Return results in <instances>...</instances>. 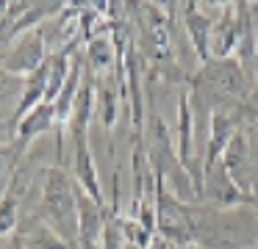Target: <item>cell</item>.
Wrapping results in <instances>:
<instances>
[{
	"instance_id": "277c9868",
	"label": "cell",
	"mask_w": 258,
	"mask_h": 249,
	"mask_svg": "<svg viewBox=\"0 0 258 249\" xmlns=\"http://www.w3.org/2000/svg\"><path fill=\"white\" fill-rule=\"evenodd\" d=\"M50 53L53 50L45 28L23 33V36L12 39L9 44H3V75H17V77L34 75L36 69H42L47 64Z\"/></svg>"
},
{
	"instance_id": "2e32d148",
	"label": "cell",
	"mask_w": 258,
	"mask_h": 249,
	"mask_svg": "<svg viewBox=\"0 0 258 249\" xmlns=\"http://www.w3.org/2000/svg\"><path fill=\"white\" fill-rule=\"evenodd\" d=\"M255 249H258V246H255Z\"/></svg>"
},
{
	"instance_id": "7c38bea8",
	"label": "cell",
	"mask_w": 258,
	"mask_h": 249,
	"mask_svg": "<svg viewBox=\"0 0 258 249\" xmlns=\"http://www.w3.org/2000/svg\"><path fill=\"white\" fill-rule=\"evenodd\" d=\"M20 232H23L25 249H78V246H73L64 235H58L50 224H45L36 213L28 216V221L20 227Z\"/></svg>"
},
{
	"instance_id": "3957f363",
	"label": "cell",
	"mask_w": 258,
	"mask_h": 249,
	"mask_svg": "<svg viewBox=\"0 0 258 249\" xmlns=\"http://www.w3.org/2000/svg\"><path fill=\"white\" fill-rule=\"evenodd\" d=\"M75 177L70 175L67 166H47L42 175L39 186V205H36V216L45 224H50L58 235H64L73 246L81 249L78 243V197H75Z\"/></svg>"
},
{
	"instance_id": "6da1fadb",
	"label": "cell",
	"mask_w": 258,
	"mask_h": 249,
	"mask_svg": "<svg viewBox=\"0 0 258 249\" xmlns=\"http://www.w3.org/2000/svg\"><path fill=\"white\" fill-rule=\"evenodd\" d=\"M191 241L206 249H255L258 246V210L252 205L241 208H211L203 202L186 205Z\"/></svg>"
},
{
	"instance_id": "5bb4252c",
	"label": "cell",
	"mask_w": 258,
	"mask_h": 249,
	"mask_svg": "<svg viewBox=\"0 0 258 249\" xmlns=\"http://www.w3.org/2000/svg\"><path fill=\"white\" fill-rule=\"evenodd\" d=\"M3 249H25V241H23V232H14V235L3 238Z\"/></svg>"
},
{
	"instance_id": "52a82bcc",
	"label": "cell",
	"mask_w": 258,
	"mask_h": 249,
	"mask_svg": "<svg viewBox=\"0 0 258 249\" xmlns=\"http://www.w3.org/2000/svg\"><path fill=\"white\" fill-rule=\"evenodd\" d=\"M222 163H225V169H228L230 180H233L244 194H250V188L258 183V144H255V138L250 141L247 127H241V130L236 133L230 147L225 149Z\"/></svg>"
},
{
	"instance_id": "5b68a950",
	"label": "cell",
	"mask_w": 258,
	"mask_h": 249,
	"mask_svg": "<svg viewBox=\"0 0 258 249\" xmlns=\"http://www.w3.org/2000/svg\"><path fill=\"white\" fill-rule=\"evenodd\" d=\"M186 205L183 199L175 194V188L169 186L164 177L156 175V230L161 238L178 243V246H189L191 241V230H189V216H186Z\"/></svg>"
},
{
	"instance_id": "30bf717a",
	"label": "cell",
	"mask_w": 258,
	"mask_h": 249,
	"mask_svg": "<svg viewBox=\"0 0 258 249\" xmlns=\"http://www.w3.org/2000/svg\"><path fill=\"white\" fill-rule=\"evenodd\" d=\"M239 42H241L239 3H222L211 28V61L233 58L239 53Z\"/></svg>"
},
{
	"instance_id": "ba28073f",
	"label": "cell",
	"mask_w": 258,
	"mask_h": 249,
	"mask_svg": "<svg viewBox=\"0 0 258 249\" xmlns=\"http://www.w3.org/2000/svg\"><path fill=\"white\" fill-rule=\"evenodd\" d=\"M241 127L244 125H241V116L236 108H222L208 116V138H206V152L200 158V172L217 166L225 158V149L230 147V141L236 138V133Z\"/></svg>"
},
{
	"instance_id": "7a4b0ae2",
	"label": "cell",
	"mask_w": 258,
	"mask_h": 249,
	"mask_svg": "<svg viewBox=\"0 0 258 249\" xmlns=\"http://www.w3.org/2000/svg\"><path fill=\"white\" fill-rule=\"evenodd\" d=\"M191 105L206 108L211 116L214 111L222 108H239L250 94V77L239 58H222V61H208L191 75L189 80Z\"/></svg>"
},
{
	"instance_id": "9a60e30c",
	"label": "cell",
	"mask_w": 258,
	"mask_h": 249,
	"mask_svg": "<svg viewBox=\"0 0 258 249\" xmlns=\"http://www.w3.org/2000/svg\"><path fill=\"white\" fill-rule=\"evenodd\" d=\"M186 249H206V246H200V243H189Z\"/></svg>"
},
{
	"instance_id": "8992f818",
	"label": "cell",
	"mask_w": 258,
	"mask_h": 249,
	"mask_svg": "<svg viewBox=\"0 0 258 249\" xmlns=\"http://www.w3.org/2000/svg\"><path fill=\"white\" fill-rule=\"evenodd\" d=\"M197 202L228 210V208H241V205H250V199H247V194L241 191L233 180H230L225 163L219 160L217 166H211V169L203 172L200 186H197Z\"/></svg>"
},
{
	"instance_id": "8fae6325",
	"label": "cell",
	"mask_w": 258,
	"mask_h": 249,
	"mask_svg": "<svg viewBox=\"0 0 258 249\" xmlns=\"http://www.w3.org/2000/svg\"><path fill=\"white\" fill-rule=\"evenodd\" d=\"M75 197H78V243L81 249H97L106 230L108 208L97 202L92 194H86L81 186L75 188Z\"/></svg>"
},
{
	"instance_id": "9c48e42d",
	"label": "cell",
	"mask_w": 258,
	"mask_h": 249,
	"mask_svg": "<svg viewBox=\"0 0 258 249\" xmlns=\"http://www.w3.org/2000/svg\"><path fill=\"white\" fill-rule=\"evenodd\" d=\"M178 11H180L178 14L180 25H183L186 36H189L195 58L200 61V66L208 64L211 61V28H214L217 14H203V3H195V0L178 6Z\"/></svg>"
},
{
	"instance_id": "4fadbf2b",
	"label": "cell",
	"mask_w": 258,
	"mask_h": 249,
	"mask_svg": "<svg viewBox=\"0 0 258 249\" xmlns=\"http://www.w3.org/2000/svg\"><path fill=\"white\" fill-rule=\"evenodd\" d=\"M23 92H25V77H17V75H3V111L9 108V119H12L14 111L20 108Z\"/></svg>"
}]
</instances>
